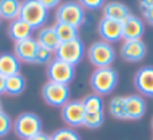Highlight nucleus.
<instances>
[{
    "mask_svg": "<svg viewBox=\"0 0 153 140\" xmlns=\"http://www.w3.org/2000/svg\"><path fill=\"white\" fill-rule=\"evenodd\" d=\"M19 19H22L34 30H36L47 22L48 11L42 5L40 0H26L20 3Z\"/></svg>",
    "mask_w": 153,
    "mask_h": 140,
    "instance_id": "obj_1",
    "label": "nucleus"
},
{
    "mask_svg": "<svg viewBox=\"0 0 153 140\" xmlns=\"http://www.w3.org/2000/svg\"><path fill=\"white\" fill-rule=\"evenodd\" d=\"M118 84V74L113 67H101L95 69L90 77L91 89L98 96H105L111 93Z\"/></svg>",
    "mask_w": 153,
    "mask_h": 140,
    "instance_id": "obj_2",
    "label": "nucleus"
},
{
    "mask_svg": "<svg viewBox=\"0 0 153 140\" xmlns=\"http://www.w3.org/2000/svg\"><path fill=\"white\" fill-rule=\"evenodd\" d=\"M13 131L18 138L30 140L42 132V120L32 112H24L16 117L13 123Z\"/></svg>",
    "mask_w": 153,
    "mask_h": 140,
    "instance_id": "obj_3",
    "label": "nucleus"
},
{
    "mask_svg": "<svg viewBox=\"0 0 153 140\" xmlns=\"http://www.w3.org/2000/svg\"><path fill=\"white\" fill-rule=\"evenodd\" d=\"M55 19L58 23L70 24V26L78 28L86 20V11L79 3L67 1L58 7L55 13Z\"/></svg>",
    "mask_w": 153,
    "mask_h": 140,
    "instance_id": "obj_4",
    "label": "nucleus"
},
{
    "mask_svg": "<svg viewBox=\"0 0 153 140\" xmlns=\"http://www.w3.org/2000/svg\"><path fill=\"white\" fill-rule=\"evenodd\" d=\"M87 58L90 64L94 65L97 69L101 67H110V65L116 59V51L113 46L108 42H94L87 50Z\"/></svg>",
    "mask_w": 153,
    "mask_h": 140,
    "instance_id": "obj_5",
    "label": "nucleus"
},
{
    "mask_svg": "<svg viewBox=\"0 0 153 140\" xmlns=\"http://www.w3.org/2000/svg\"><path fill=\"white\" fill-rule=\"evenodd\" d=\"M55 58L61 59V61L66 62L69 65H78L82 61L85 55V46L82 43V40L79 39H74L70 40V42H63L59 43L58 49L55 51Z\"/></svg>",
    "mask_w": 153,
    "mask_h": 140,
    "instance_id": "obj_6",
    "label": "nucleus"
},
{
    "mask_svg": "<svg viewBox=\"0 0 153 140\" xmlns=\"http://www.w3.org/2000/svg\"><path fill=\"white\" fill-rule=\"evenodd\" d=\"M75 76V67L73 65H69L61 59L54 58L50 64L47 65V78L51 82L56 84L67 85L74 79Z\"/></svg>",
    "mask_w": 153,
    "mask_h": 140,
    "instance_id": "obj_7",
    "label": "nucleus"
},
{
    "mask_svg": "<svg viewBox=\"0 0 153 140\" xmlns=\"http://www.w3.org/2000/svg\"><path fill=\"white\" fill-rule=\"evenodd\" d=\"M42 96L45 101L51 106H63L69 103L70 89L67 85L56 84V82L48 81L43 86Z\"/></svg>",
    "mask_w": 153,
    "mask_h": 140,
    "instance_id": "obj_8",
    "label": "nucleus"
},
{
    "mask_svg": "<svg viewBox=\"0 0 153 140\" xmlns=\"http://www.w3.org/2000/svg\"><path fill=\"white\" fill-rule=\"evenodd\" d=\"M86 116V111L79 100L69 101L66 105L62 106V117H63L65 123L73 128L82 127L83 125V120Z\"/></svg>",
    "mask_w": 153,
    "mask_h": 140,
    "instance_id": "obj_9",
    "label": "nucleus"
},
{
    "mask_svg": "<svg viewBox=\"0 0 153 140\" xmlns=\"http://www.w3.org/2000/svg\"><path fill=\"white\" fill-rule=\"evenodd\" d=\"M98 32L103 42H118L120 39H122V23L108 18H102L98 24Z\"/></svg>",
    "mask_w": 153,
    "mask_h": 140,
    "instance_id": "obj_10",
    "label": "nucleus"
},
{
    "mask_svg": "<svg viewBox=\"0 0 153 140\" xmlns=\"http://www.w3.org/2000/svg\"><path fill=\"white\" fill-rule=\"evenodd\" d=\"M145 26L138 16L130 13L122 22V39L124 40H138L144 35Z\"/></svg>",
    "mask_w": 153,
    "mask_h": 140,
    "instance_id": "obj_11",
    "label": "nucleus"
},
{
    "mask_svg": "<svg viewBox=\"0 0 153 140\" xmlns=\"http://www.w3.org/2000/svg\"><path fill=\"white\" fill-rule=\"evenodd\" d=\"M146 54V46L141 39L125 40L121 46V57L128 62H140Z\"/></svg>",
    "mask_w": 153,
    "mask_h": 140,
    "instance_id": "obj_12",
    "label": "nucleus"
},
{
    "mask_svg": "<svg viewBox=\"0 0 153 140\" xmlns=\"http://www.w3.org/2000/svg\"><path fill=\"white\" fill-rule=\"evenodd\" d=\"M38 49H39V45H38L36 39H34V38L31 37V38H28V39L16 42L15 47H13V54L18 57L19 61L34 64L35 57H36V53H38Z\"/></svg>",
    "mask_w": 153,
    "mask_h": 140,
    "instance_id": "obj_13",
    "label": "nucleus"
},
{
    "mask_svg": "<svg viewBox=\"0 0 153 140\" xmlns=\"http://www.w3.org/2000/svg\"><path fill=\"white\" fill-rule=\"evenodd\" d=\"M134 86L143 96L153 97V66H144L136 73Z\"/></svg>",
    "mask_w": 153,
    "mask_h": 140,
    "instance_id": "obj_14",
    "label": "nucleus"
},
{
    "mask_svg": "<svg viewBox=\"0 0 153 140\" xmlns=\"http://www.w3.org/2000/svg\"><path fill=\"white\" fill-rule=\"evenodd\" d=\"M145 101L143 97L130 94L125 97V115L126 120H140L145 115Z\"/></svg>",
    "mask_w": 153,
    "mask_h": 140,
    "instance_id": "obj_15",
    "label": "nucleus"
},
{
    "mask_svg": "<svg viewBox=\"0 0 153 140\" xmlns=\"http://www.w3.org/2000/svg\"><path fill=\"white\" fill-rule=\"evenodd\" d=\"M32 31H34V28L31 26H28L26 22H23L22 19H16V20L11 22L10 27H8V35L15 43L31 38Z\"/></svg>",
    "mask_w": 153,
    "mask_h": 140,
    "instance_id": "obj_16",
    "label": "nucleus"
},
{
    "mask_svg": "<svg viewBox=\"0 0 153 140\" xmlns=\"http://www.w3.org/2000/svg\"><path fill=\"white\" fill-rule=\"evenodd\" d=\"M20 73V61L15 54L3 53L0 54V74L5 78Z\"/></svg>",
    "mask_w": 153,
    "mask_h": 140,
    "instance_id": "obj_17",
    "label": "nucleus"
},
{
    "mask_svg": "<svg viewBox=\"0 0 153 140\" xmlns=\"http://www.w3.org/2000/svg\"><path fill=\"white\" fill-rule=\"evenodd\" d=\"M129 15H130L129 8L125 4H122V3L111 1L103 5V18H108V19H111V20H117L122 23Z\"/></svg>",
    "mask_w": 153,
    "mask_h": 140,
    "instance_id": "obj_18",
    "label": "nucleus"
},
{
    "mask_svg": "<svg viewBox=\"0 0 153 140\" xmlns=\"http://www.w3.org/2000/svg\"><path fill=\"white\" fill-rule=\"evenodd\" d=\"M36 42L39 46L42 47H46L51 51H55L59 46V39L56 37V32L54 30V27H45L42 28L39 32H38V38H36Z\"/></svg>",
    "mask_w": 153,
    "mask_h": 140,
    "instance_id": "obj_19",
    "label": "nucleus"
},
{
    "mask_svg": "<svg viewBox=\"0 0 153 140\" xmlns=\"http://www.w3.org/2000/svg\"><path fill=\"white\" fill-rule=\"evenodd\" d=\"M20 13V3L18 0H0V18L5 20H16Z\"/></svg>",
    "mask_w": 153,
    "mask_h": 140,
    "instance_id": "obj_20",
    "label": "nucleus"
},
{
    "mask_svg": "<svg viewBox=\"0 0 153 140\" xmlns=\"http://www.w3.org/2000/svg\"><path fill=\"white\" fill-rule=\"evenodd\" d=\"M26 89V78L20 73L5 78V93L10 96H19Z\"/></svg>",
    "mask_w": 153,
    "mask_h": 140,
    "instance_id": "obj_21",
    "label": "nucleus"
},
{
    "mask_svg": "<svg viewBox=\"0 0 153 140\" xmlns=\"http://www.w3.org/2000/svg\"><path fill=\"white\" fill-rule=\"evenodd\" d=\"M53 27L55 30L56 37H58L61 43L78 39V28L76 27H73L70 24H65V23H58V22Z\"/></svg>",
    "mask_w": 153,
    "mask_h": 140,
    "instance_id": "obj_22",
    "label": "nucleus"
},
{
    "mask_svg": "<svg viewBox=\"0 0 153 140\" xmlns=\"http://www.w3.org/2000/svg\"><path fill=\"white\" fill-rule=\"evenodd\" d=\"M82 104L85 106L86 113H98V112H103V101L101 96L98 94H89L82 100Z\"/></svg>",
    "mask_w": 153,
    "mask_h": 140,
    "instance_id": "obj_23",
    "label": "nucleus"
},
{
    "mask_svg": "<svg viewBox=\"0 0 153 140\" xmlns=\"http://www.w3.org/2000/svg\"><path fill=\"white\" fill-rule=\"evenodd\" d=\"M109 112L114 119L118 120H126V115H125V97L117 96V97L111 98L109 103Z\"/></svg>",
    "mask_w": 153,
    "mask_h": 140,
    "instance_id": "obj_24",
    "label": "nucleus"
},
{
    "mask_svg": "<svg viewBox=\"0 0 153 140\" xmlns=\"http://www.w3.org/2000/svg\"><path fill=\"white\" fill-rule=\"evenodd\" d=\"M103 120H105L103 112H98V113H86L85 120H83V125L86 128H90V130H95V128H100L101 125L103 124Z\"/></svg>",
    "mask_w": 153,
    "mask_h": 140,
    "instance_id": "obj_25",
    "label": "nucleus"
},
{
    "mask_svg": "<svg viewBox=\"0 0 153 140\" xmlns=\"http://www.w3.org/2000/svg\"><path fill=\"white\" fill-rule=\"evenodd\" d=\"M50 138L51 140H81L78 133L74 130H70V128L56 130L53 135H50Z\"/></svg>",
    "mask_w": 153,
    "mask_h": 140,
    "instance_id": "obj_26",
    "label": "nucleus"
},
{
    "mask_svg": "<svg viewBox=\"0 0 153 140\" xmlns=\"http://www.w3.org/2000/svg\"><path fill=\"white\" fill-rule=\"evenodd\" d=\"M53 53H54V51H51V50H48V49L39 46V49H38V53H36V57H35L34 64H39V65L47 64L48 65L51 61H53Z\"/></svg>",
    "mask_w": 153,
    "mask_h": 140,
    "instance_id": "obj_27",
    "label": "nucleus"
},
{
    "mask_svg": "<svg viewBox=\"0 0 153 140\" xmlns=\"http://www.w3.org/2000/svg\"><path fill=\"white\" fill-rule=\"evenodd\" d=\"M11 128H12V121L11 117L8 116L5 112L0 113V138H4L10 133Z\"/></svg>",
    "mask_w": 153,
    "mask_h": 140,
    "instance_id": "obj_28",
    "label": "nucleus"
},
{
    "mask_svg": "<svg viewBox=\"0 0 153 140\" xmlns=\"http://www.w3.org/2000/svg\"><path fill=\"white\" fill-rule=\"evenodd\" d=\"M79 4H81L85 10H98V8L103 7L102 0H81Z\"/></svg>",
    "mask_w": 153,
    "mask_h": 140,
    "instance_id": "obj_29",
    "label": "nucleus"
},
{
    "mask_svg": "<svg viewBox=\"0 0 153 140\" xmlns=\"http://www.w3.org/2000/svg\"><path fill=\"white\" fill-rule=\"evenodd\" d=\"M40 3H42V5L47 11L51 10V8H54V7H56V5H61L59 0H40Z\"/></svg>",
    "mask_w": 153,
    "mask_h": 140,
    "instance_id": "obj_30",
    "label": "nucleus"
},
{
    "mask_svg": "<svg viewBox=\"0 0 153 140\" xmlns=\"http://www.w3.org/2000/svg\"><path fill=\"white\" fill-rule=\"evenodd\" d=\"M140 8H141L143 12L151 10V8H153V0H144V1H141L140 3Z\"/></svg>",
    "mask_w": 153,
    "mask_h": 140,
    "instance_id": "obj_31",
    "label": "nucleus"
},
{
    "mask_svg": "<svg viewBox=\"0 0 153 140\" xmlns=\"http://www.w3.org/2000/svg\"><path fill=\"white\" fill-rule=\"evenodd\" d=\"M144 13V18H145V20L148 22L151 26H153V8H151V10H148V11H145V12H143Z\"/></svg>",
    "mask_w": 153,
    "mask_h": 140,
    "instance_id": "obj_32",
    "label": "nucleus"
},
{
    "mask_svg": "<svg viewBox=\"0 0 153 140\" xmlns=\"http://www.w3.org/2000/svg\"><path fill=\"white\" fill-rule=\"evenodd\" d=\"M30 140H51V138L47 135V133H45V132H40V133H38L36 136H34L32 139H30Z\"/></svg>",
    "mask_w": 153,
    "mask_h": 140,
    "instance_id": "obj_33",
    "label": "nucleus"
},
{
    "mask_svg": "<svg viewBox=\"0 0 153 140\" xmlns=\"http://www.w3.org/2000/svg\"><path fill=\"white\" fill-rule=\"evenodd\" d=\"M5 93V77L0 74V96Z\"/></svg>",
    "mask_w": 153,
    "mask_h": 140,
    "instance_id": "obj_34",
    "label": "nucleus"
},
{
    "mask_svg": "<svg viewBox=\"0 0 153 140\" xmlns=\"http://www.w3.org/2000/svg\"><path fill=\"white\" fill-rule=\"evenodd\" d=\"M3 112V109H1V103H0V113Z\"/></svg>",
    "mask_w": 153,
    "mask_h": 140,
    "instance_id": "obj_35",
    "label": "nucleus"
},
{
    "mask_svg": "<svg viewBox=\"0 0 153 140\" xmlns=\"http://www.w3.org/2000/svg\"><path fill=\"white\" fill-rule=\"evenodd\" d=\"M152 128H153V120H152Z\"/></svg>",
    "mask_w": 153,
    "mask_h": 140,
    "instance_id": "obj_36",
    "label": "nucleus"
},
{
    "mask_svg": "<svg viewBox=\"0 0 153 140\" xmlns=\"http://www.w3.org/2000/svg\"><path fill=\"white\" fill-rule=\"evenodd\" d=\"M0 19H1V18H0Z\"/></svg>",
    "mask_w": 153,
    "mask_h": 140,
    "instance_id": "obj_37",
    "label": "nucleus"
}]
</instances>
